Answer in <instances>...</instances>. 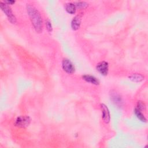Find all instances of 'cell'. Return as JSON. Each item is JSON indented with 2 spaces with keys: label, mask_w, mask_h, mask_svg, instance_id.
I'll list each match as a JSON object with an SVG mask.
<instances>
[{
  "label": "cell",
  "mask_w": 148,
  "mask_h": 148,
  "mask_svg": "<svg viewBox=\"0 0 148 148\" xmlns=\"http://www.w3.org/2000/svg\"><path fill=\"white\" fill-rule=\"evenodd\" d=\"M62 67L63 70L69 74H72L75 72V68L72 62L68 58H64L62 61Z\"/></svg>",
  "instance_id": "cell-4"
},
{
  "label": "cell",
  "mask_w": 148,
  "mask_h": 148,
  "mask_svg": "<svg viewBox=\"0 0 148 148\" xmlns=\"http://www.w3.org/2000/svg\"><path fill=\"white\" fill-rule=\"evenodd\" d=\"M81 24V18L79 16H75L71 21V28L73 30H77Z\"/></svg>",
  "instance_id": "cell-7"
},
{
  "label": "cell",
  "mask_w": 148,
  "mask_h": 148,
  "mask_svg": "<svg viewBox=\"0 0 148 148\" xmlns=\"http://www.w3.org/2000/svg\"><path fill=\"white\" fill-rule=\"evenodd\" d=\"M131 80L134 82H140L144 80V76L140 73H134L129 76Z\"/></svg>",
  "instance_id": "cell-9"
},
{
  "label": "cell",
  "mask_w": 148,
  "mask_h": 148,
  "mask_svg": "<svg viewBox=\"0 0 148 148\" xmlns=\"http://www.w3.org/2000/svg\"><path fill=\"white\" fill-rule=\"evenodd\" d=\"M0 7L2 11L5 13L6 16L8 18V20L12 24H14L16 22V18L14 14L13 13L11 8L9 6V5L5 3L4 2H0Z\"/></svg>",
  "instance_id": "cell-2"
},
{
  "label": "cell",
  "mask_w": 148,
  "mask_h": 148,
  "mask_svg": "<svg viewBox=\"0 0 148 148\" xmlns=\"http://www.w3.org/2000/svg\"><path fill=\"white\" fill-rule=\"evenodd\" d=\"M136 108H137L138 109L140 110V111H142V110H145L146 106H145V104L142 101H139L137 103V105H136Z\"/></svg>",
  "instance_id": "cell-13"
},
{
  "label": "cell",
  "mask_w": 148,
  "mask_h": 148,
  "mask_svg": "<svg viewBox=\"0 0 148 148\" xmlns=\"http://www.w3.org/2000/svg\"><path fill=\"white\" fill-rule=\"evenodd\" d=\"M31 118L27 116H21L18 117L14 123V125L20 128H26L31 123Z\"/></svg>",
  "instance_id": "cell-3"
},
{
  "label": "cell",
  "mask_w": 148,
  "mask_h": 148,
  "mask_svg": "<svg viewBox=\"0 0 148 148\" xmlns=\"http://www.w3.org/2000/svg\"><path fill=\"white\" fill-rule=\"evenodd\" d=\"M76 6L73 3H67L65 4V10L69 14H74L76 12Z\"/></svg>",
  "instance_id": "cell-10"
},
{
  "label": "cell",
  "mask_w": 148,
  "mask_h": 148,
  "mask_svg": "<svg viewBox=\"0 0 148 148\" xmlns=\"http://www.w3.org/2000/svg\"><path fill=\"white\" fill-rule=\"evenodd\" d=\"M111 98L112 100L113 101V102L116 104V105H121V102H122V99L121 97L116 92L112 93L111 95Z\"/></svg>",
  "instance_id": "cell-11"
},
{
  "label": "cell",
  "mask_w": 148,
  "mask_h": 148,
  "mask_svg": "<svg viewBox=\"0 0 148 148\" xmlns=\"http://www.w3.org/2000/svg\"><path fill=\"white\" fill-rule=\"evenodd\" d=\"M97 70L103 76H106L108 73L109 64L106 61H101L99 62L96 66Z\"/></svg>",
  "instance_id": "cell-5"
},
{
  "label": "cell",
  "mask_w": 148,
  "mask_h": 148,
  "mask_svg": "<svg viewBox=\"0 0 148 148\" xmlns=\"http://www.w3.org/2000/svg\"><path fill=\"white\" fill-rule=\"evenodd\" d=\"M82 78L86 82L90 83L91 84H93L95 85H98L99 84V80L93 76L89 75H84L82 76Z\"/></svg>",
  "instance_id": "cell-8"
},
{
  "label": "cell",
  "mask_w": 148,
  "mask_h": 148,
  "mask_svg": "<svg viewBox=\"0 0 148 148\" xmlns=\"http://www.w3.org/2000/svg\"><path fill=\"white\" fill-rule=\"evenodd\" d=\"M4 2L8 5H12L15 3V1H5Z\"/></svg>",
  "instance_id": "cell-16"
},
{
  "label": "cell",
  "mask_w": 148,
  "mask_h": 148,
  "mask_svg": "<svg viewBox=\"0 0 148 148\" xmlns=\"http://www.w3.org/2000/svg\"><path fill=\"white\" fill-rule=\"evenodd\" d=\"M75 6L79 8H84L87 6V3L85 2H77L75 3Z\"/></svg>",
  "instance_id": "cell-14"
},
{
  "label": "cell",
  "mask_w": 148,
  "mask_h": 148,
  "mask_svg": "<svg viewBox=\"0 0 148 148\" xmlns=\"http://www.w3.org/2000/svg\"><path fill=\"white\" fill-rule=\"evenodd\" d=\"M134 113L135 114V115L136 116V117L141 121L143 122H146V119L145 117V116L143 115V114L142 113V111H140V110L138 109L137 108H135V110H134Z\"/></svg>",
  "instance_id": "cell-12"
},
{
  "label": "cell",
  "mask_w": 148,
  "mask_h": 148,
  "mask_svg": "<svg viewBox=\"0 0 148 148\" xmlns=\"http://www.w3.org/2000/svg\"><path fill=\"white\" fill-rule=\"evenodd\" d=\"M101 108L102 112V119L105 123H109L110 119V113L109 109L105 104L101 103Z\"/></svg>",
  "instance_id": "cell-6"
},
{
  "label": "cell",
  "mask_w": 148,
  "mask_h": 148,
  "mask_svg": "<svg viewBox=\"0 0 148 148\" xmlns=\"http://www.w3.org/2000/svg\"><path fill=\"white\" fill-rule=\"evenodd\" d=\"M27 10L35 31L38 33L41 32L43 27L42 20L39 11L30 4H27Z\"/></svg>",
  "instance_id": "cell-1"
},
{
  "label": "cell",
  "mask_w": 148,
  "mask_h": 148,
  "mask_svg": "<svg viewBox=\"0 0 148 148\" xmlns=\"http://www.w3.org/2000/svg\"><path fill=\"white\" fill-rule=\"evenodd\" d=\"M46 28H47V29L49 32H51L52 31L53 28H52L51 23V22L49 20H47L46 21Z\"/></svg>",
  "instance_id": "cell-15"
}]
</instances>
